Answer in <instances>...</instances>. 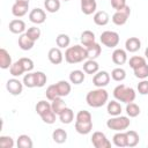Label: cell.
<instances>
[{
	"label": "cell",
	"instance_id": "cell-1",
	"mask_svg": "<svg viewBox=\"0 0 148 148\" xmlns=\"http://www.w3.org/2000/svg\"><path fill=\"white\" fill-rule=\"evenodd\" d=\"M86 59H88V52L83 45L77 44L74 46H68L65 51V60L68 64H79Z\"/></svg>",
	"mask_w": 148,
	"mask_h": 148
},
{
	"label": "cell",
	"instance_id": "cell-2",
	"mask_svg": "<svg viewBox=\"0 0 148 148\" xmlns=\"http://www.w3.org/2000/svg\"><path fill=\"white\" fill-rule=\"evenodd\" d=\"M109 99V94L104 88H97L90 90L86 96V102L91 108H101Z\"/></svg>",
	"mask_w": 148,
	"mask_h": 148
},
{
	"label": "cell",
	"instance_id": "cell-3",
	"mask_svg": "<svg viewBox=\"0 0 148 148\" xmlns=\"http://www.w3.org/2000/svg\"><path fill=\"white\" fill-rule=\"evenodd\" d=\"M135 90L131 87H127L125 84H118L114 89H113V97L118 101V102H123V103H131L134 102L135 99Z\"/></svg>",
	"mask_w": 148,
	"mask_h": 148
},
{
	"label": "cell",
	"instance_id": "cell-4",
	"mask_svg": "<svg viewBox=\"0 0 148 148\" xmlns=\"http://www.w3.org/2000/svg\"><path fill=\"white\" fill-rule=\"evenodd\" d=\"M130 124H131V120L128 117L126 116H114L112 118H110L108 121H106V126L108 128L112 130V131H116V132H121V131H125L130 127Z\"/></svg>",
	"mask_w": 148,
	"mask_h": 148
},
{
	"label": "cell",
	"instance_id": "cell-5",
	"mask_svg": "<svg viewBox=\"0 0 148 148\" xmlns=\"http://www.w3.org/2000/svg\"><path fill=\"white\" fill-rule=\"evenodd\" d=\"M99 40L101 43L106 46V47H116L118 44H119V35L118 32L116 31H111V30H106V31H103L101 34V37H99Z\"/></svg>",
	"mask_w": 148,
	"mask_h": 148
},
{
	"label": "cell",
	"instance_id": "cell-6",
	"mask_svg": "<svg viewBox=\"0 0 148 148\" xmlns=\"http://www.w3.org/2000/svg\"><path fill=\"white\" fill-rule=\"evenodd\" d=\"M130 15H131V8H130V6L126 5L121 9L116 10V13L112 15V18L111 20H112V22L116 25H124L127 22Z\"/></svg>",
	"mask_w": 148,
	"mask_h": 148
},
{
	"label": "cell",
	"instance_id": "cell-7",
	"mask_svg": "<svg viewBox=\"0 0 148 148\" xmlns=\"http://www.w3.org/2000/svg\"><path fill=\"white\" fill-rule=\"evenodd\" d=\"M91 143L95 148H110L111 147V142L108 140L106 135L99 131L92 133Z\"/></svg>",
	"mask_w": 148,
	"mask_h": 148
},
{
	"label": "cell",
	"instance_id": "cell-8",
	"mask_svg": "<svg viewBox=\"0 0 148 148\" xmlns=\"http://www.w3.org/2000/svg\"><path fill=\"white\" fill-rule=\"evenodd\" d=\"M110 79H111V76L106 71H98L96 74H94L92 83L97 88H104L105 86L109 84Z\"/></svg>",
	"mask_w": 148,
	"mask_h": 148
},
{
	"label": "cell",
	"instance_id": "cell-9",
	"mask_svg": "<svg viewBox=\"0 0 148 148\" xmlns=\"http://www.w3.org/2000/svg\"><path fill=\"white\" fill-rule=\"evenodd\" d=\"M6 89L8 90V92L13 96H17L22 92L23 90V82H21L16 77H13V79H9L7 82H6Z\"/></svg>",
	"mask_w": 148,
	"mask_h": 148
},
{
	"label": "cell",
	"instance_id": "cell-10",
	"mask_svg": "<svg viewBox=\"0 0 148 148\" xmlns=\"http://www.w3.org/2000/svg\"><path fill=\"white\" fill-rule=\"evenodd\" d=\"M29 20L35 24H42L46 20V13L42 8H34L29 13Z\"/></svg>",
	"mask_w": 148,
	"mask_h": 148
},
{
	"label": "cell",
	"instance_id": "cell-11",
	"mask_svg": "<svg viewBox=\"0 0 148 148\" xmlns=\"http://www.w3.org/2000/svg\"><path fill=\"white\" fill-rule=\"evenodd\" d=\"M9 31L13 32V34H16V35H22L24 31H27V27H25V23L24 21L20 20V18H14L9 22Z\"/></svg>",
	"mask_w": 148,
	"mask_h": 148
},
{
	"label": "cell",
	"instance_id": "cell-12",
	"mask_svg": "<svg viewBox=\"0 0 148 148\" xmlns=\"http://www.w3.org/2000/svg\"><path fill=\"white\" fill-rule=\"evenodd\" d=\"M47 58H49L51 64L60 65L62 62V60H64V54H62V52H61V50L59 47H52V49L49 50Z\"/></svg>",
	"mask_w": 148,
	"mask_h": 148
},
{
	"label": "cell",
	"instance_id": "cell-13",
	"mask_svg": "<svg viewBox=\"0 0 148 148\" xmlns=\"http://www.w3.org/2000/svg\"><path fill=\"white\" fill-rule=\"evenodd\" d=\"M29 9V5L28 3H21V2H16L12 6V14L15 17H22L28 13Z\"/></svg>",
	"mask_w": 148,
	"mask_h": 148
},
{
	"label": "cell",
	"instance_id": "cell-14",
	"mask_svg": "<svg viewBox=\"0 0 148 148\" xmlns=\"http://www.w3.org/2000/svg\"><path fill=\"white\" fill-rule=\"evenodd\" d=\"M140 47H141V40L138 37H130L125 42V49H126V51H128L131 53L139 51Z\"/></svg>",
	"mask_w": 148,
	"mask_h": 148
},
{
	"label": "cell",
	"instance_id": "cell-15",
	"mask_svg": "<svg viewBox=\"0 0 148 148\" xmlns=\"http://www.w3.org/2000/svg\"><path fill=\"white\" fill-rule=\"evenodd\" d=\"M96 0H81V10L84 15H91L96 12Z\"/></svg>",
	"mask_w": 148,
	"mask_h": 148
},
{
	"label": "cell",
	"instance_id": "cell-16",
	"mask_svg": "<svg viewBox=\"0 0 148 148\" xmlns=\"http://www.w3.org/2000/svg\"><path fill=\"white\" fill-rule=\"evenodd\" d=\"M112 61L116 65H124L127 61V53L123 49H116L112 52Z\"/></svg>",
	"mask_w": 148,
	"mask_h": 148
},
{
	"label": "cell",
	"instance_id": "cell-17",
	"mask_svg": "<svg viewBox=\"0 0 148 148\" xmlns=\"http://www.w3.org/2000/svg\"><path fill=\"white\" fill-rule=\"evenodd\" d=\"M12 65L13 62H12V57L9 52L6 49H0V68L7 69V68H10Z\"/></svg>",
	"mask_w": 148,
	"mask_h": 148
},
{
	"label": "cell",
	"instance_id": "cell-18",
	"mask_svg": "<svg viewBox=\"0 0 148 148\" xmlns=\"http://www.w3.org/2000/svg\"><path fill=\"white\" fill-rule=\"evenodd\" d=\"M17 43H18L20 49L23 50V51H29V50H31V49L34 47V45H35V42H34L32 39H30V38L25 35V32L22 34V35H20Z\"/></svg>",
	"mask_w": 148,
	"mask_h": 148
},
{
	"label": "cell",
	"instance_id": "cell-19",
	"mask_svg": "<svg viewBox=\"0 0 148 148\" xmlns=\"http://www.w3.org/2000/svg\"><path fill=\"white\" fill-rule=\"evenodd\" d=\"M83 66V72L86 74H96L99 71V65L95 59H88L87 61H84Z\"/></svg>",
	"mask_w": 148,
	"mask_h": 148
},
{
	"label": "cell",
	"instance_id": "cell-20",
	"mask_svg": "<svg viewBox=\"0 0 148 148\" xmlns=\"http://www.w3.org/2000/svg\"><path fill=\"white\" fill-rule=\"evenodd\" d=\"M92 130V120L91 121H75V131L79 134L86 135L90 133Z\"/></svg>",
	"mask_w": 148,
	"mask_h": 148
},
{
	"label": "cell",
	"instance_id": "cell-21",
	"mask_svg": "<svg viewBox=\"0 0 148 148\" xmlns=\"http://www.w3.org/2000/svg\"><path fill=\"white\" fill-rule=\"evenodd\" d=\"M92 20H94L95 24L103 27V25H106V24L109 23V21H110V16H109V14H108L106 12H104V10H99V12H96V13L94 14Z\"/></svg>",
	"mask_w": 148,
	"mask_h": 148
},
{
	"label": "cell",
	"instance_id": "cell-22",
	"mask_svg": "<svg viewBox=\"0 0 148 148\" xmlns=\"http://www.w3.org/2000/svg\"><path fill=\"white\" fill-rule=\"evenodd\" d=\"M80 42H81V45H83V46H88V45L94 44L96 42L95 34L90 30H84L80 36Z\"/></svg>",
	"mask_w": 148,
	"mask_h": 148
},
{
	"label": "cell",
	"instance_id": "cell-23",
	"mask_svg": "<svg viewBox=\"0 0 148 148\" xmlns=\"http://www.w3.org/2000/svg\"><path fill=\"white\" fill-rule=\"evenodd\" d=\"M59 119H60V121L62 123V124H71L73 120H74V112H73V110L72 109H69V108H65L59 114Z\"/></svg>",
	"mask_w": 148,
	"mask_h": 148
},
{
	"label": "cell",
	"instance_id": "cell-24",
	"mask_svg": "<svg viewBox=\"0 0 148 148\" xmlns=\"http://www.w3.org/2000/svg\"><path fill=\"white\" fill-rule=\"evenodd\" d=\"M106 111L110 116L114 117V116H119L121 113V105L120 103L116 99V101H110L108 102V106H106Z\"/></svg>",
	"mask_w": 148,
	"mask_h": 148
},
{
	"label": "cell",
	"instance_id": "cell-25",
	"mask_svg": "<svg viewBox=\"0 0 148 148\" xmlns=\"http://www.w3.org/2000/svg\"><path fill=\"white\" fill-rule=\"evenodd\" d=\"M113 145L117 147H127V136H126V132L121 131V132H117L113 138H112Z\"/></svg>",
	"mask_w": 148,
	"mask_h": 148
},
{
	"label": "cell",
	"instance_id": "cell-26",
	"mask_svg": "<svg viewBox=\"0 0 148 148\" xmlns=\"http://www.w3.org/2000/svg\"><path fill=\"white\" fill-rule=\"evenodd\" d=\"M86 49H87V52H88V59H96V58L99 57V54L102 52L101 45L98 43H96V42L94 44H91V45L86 46Z\"/></svg>",
	"mask_w": 148,
	"mask_h": 148
},
{
	"label": "cell",
	"instance_id": "cell-27",
	"mask_svg": "<svg viewBox=\"0 0 148 148\" xmlns=\"http://www.w3.org/2000/svg\"><path fill=\"white\" fill-rule=\"evenodd\" d=\"M56 86H57V89H58V92H59V96L60 97H65V96H68L69 95L71 89H72L71 83H68L65 80H61V81L57 82Z\"/></svg>",
	"mask_w": 148,
	"mask_h": 148
},
{
	"label": "cell",
	"instance_id": "cell-28",
	"mask_svg": "<svg viewBox=\"0 0 148 148\" xmlns=\"http://www.w3.org/2000/svg\"><path fill=\"white\" fill-rule=\"evenodd\" d=\"M84 77H86L84 76V72L80 71V69L72 71L71 74H69V81L73 84H81L84 81Z\"/></svg>",
	"mask_w": 148,
	"mask_h": 148
},
{
	"label": "cell",
	"instance_id": "cell-29",
	"mask_svg": "<svg viewBox=\"0 0 148 148\" xmlns=\"http://www.w3.org/2000/svg\"><path fill=\"white\" fill-rule=\"evenodd\" d=\"M9 73H10L14 77H18V76H21V75H23V74L25 73V69H24L22 62L20 61V59H18L17 61H15V62L10 66Z\"/></svg>",
	"mask_w": 148,
	"mask_h": 148
},
{
	"label": "cell",
	"instance_id": "cell-30",
	"mask_svg": "<svg viewBox=\"0 0 148 148\" xmlns=\"http://www.w3.org/2000/svg\"><path fill=\"white\" fill-rule=\"evenodd\" d=\"M52 139L56 143L61 145V143L66 142V140H67V132L62 128H57L52 133Z\"/></svg>",
	"mask_w": 148,
	"mask_h": 148
},
{
	"label": "cell",
	"instance_id": "cell-31",
	"mask_svg": "<svg viewBox=\"0 0 148 148\" xmlns=\"http://www.w3.org/2000/svg\"><path fill=\"white\" fill-rule=\"evenodd\" d=\"M16 145H17L18 148H32V146H34L31 138L29 135H27V134H21L17 138Z\"/></svg>",
	"mask_w": 148,
	"mask_h": 148
},
{
	"label": "cell",
	"instance_id": "cell-32",
	"mask_svg": "<svg viewBox=\"0 0 148 148\" xmlns=\"http://www.w3.org/2000/svg\"><path fill=\"white\" fill-rule=\"evenodd\" d=\"M51 108L56 114H59L66 108V103L62 99V97H57L53 101H51Z\"/></svg>",
	"mask_w": 148,
	"mask_h": 148
},
{
	"label": "cell",
	"instance_id": "cell-33",
	"mask_svg": "<svg viewBox=\"0 0 148 148\" xmlns=\"http://www.w3.org/2000/svg\"><path fill=\"white\" fill-rule=\"evenodd\" d=\"M69 43H71V38L66 34H59L56 38V44L59 49H67L69 46Z\"/></svg>",
	"mask_w": 148,
	"mask_h": 148
},
{
	"label": "cell",
	"instance_id": "cell-34",
	"mask_svg": "<svg viewBox=\"0 0 148 148\" xmlns=\"http://www.w3.org/2000/svg\"><path fill=\"white\" fill-rule=\"evenodd\" d=\"M44 7L49 13H57L60 9V0H44Z\"/></svg>",
	"mask_w": 148,
	"mask_h": 148
},
{
	"label": "cell",
	"instance_id": "cell-35",
	"mask_svg": "<svg viewBox=\"0 0 148 148\" xmlns=\"http://www.w3.org/2000/svg\"><path fill=\"white\" fill-rule=\"evenodd\" d=\"M126 136H127V147H135L140 141V136L135 131H126Z\"/></svg>",
	"mask_w": 148,
	"mask_h": 148
},
{
	"label": "cell",
	"instance_id": "cell-36",
	"mask_svg": "<svg viewBox=\"0 0 148 148\" xmlns=\"http://www.w3.org/2000/svg\"><path fill=\"white\" fill-rule=\"evenodd\" d=\"M126 113L130 118H134V117H138L140 114V106L133 102L131 103H127L126 104Z\"/></svg>",
	"mask_w": 148,
	"mask_h": 148
},
{
	"label": "cell",
	"instance_id": "cell-37",
	"mask_svg": "<svg viewBox=\"0 0 148 148\" xmlns=\"http://www.w3.org/2000/svg\"><path fill=\"white\" fill-rule=\"evenodd\" d=\"M133 72H134L135 77L141 79V80L147 79L148 77V65H147V62L141 65V66H139V67H136V68H134Z\"/></svg>",
	"mask_w": 148,
	"mask_h": 148
},
{
	"label": "cell",
	"instance_id": "cell-38",
	"mask_svg": "<svg viewBox=\"0 0 148 148\" xmlns=\"http://www.w3.org/2000/svg\"><path fill=\"white\" fill-rule=\"evenodd\" d=\"M111 77H112V80H114V81H117V82H121V81H124L125 77H126V72H125L124 68L117 67V68L112 69V72H111Z\"/></svg>",
	"mask_w": 148,
	"mask_h": 148
},
{
	"label": "cell",
	"instance_id": "cell-39",
	"mask_svg": "<svg viewBox=\"0 0 148 148\" xmlns=\"http://www.w3.org/2000/svg\"><path fill=\"white\" fill-rule=\"evenodd\" d=\"M52 108H51V103L46 102V101H39L37 104H36V112L39 114V116H43L44 113H46L47 111H50Z\"/></svg>",
	"mask_w": 148,
	"mask_h": 148
},
{
	"label": "cell",
	"instance_id": "cell-40",
	"mask_svg": "<svg viewBox=\"0 0 148 148\" xmlns=\"http://www.w3.org/2000/svg\"><path fill=\"white\" fill-rule=\"evenodd\" d=\"M23 84L27 88H35L36 87V77H35V72H28L23 76Z\"/></svg>",
	"mask_w": 148,
	"mask_h": 148
},
{
	"label": "cell",
	"instance_id": "cell-41",
	"mask_svg": "<svg viewBox=\"0 0 148 148\" xmlns=\"http://www.w3.org/2000/svg\"><path fill=\"white\" fill-rule=\"evenodd\" d=\"M40 34H42V32H40V29H39L38 27H36V25L28 28V29H27V31H25V35H27L30 39H32L34 42H36V40H38V39H39Z\"/></svg>",
	"mask_w": 148,
	"mask_h": 148
},
{
	"label": "cell",
	"instance_id": "cell-42",
	"mask_svg": "<svg viewBox=\"0 0 148 148\" xmlns=\"http://www.w3.org/2000/svg\"><path fill=\"white\" fill-rule=\"evenodd\" d=\"M45 95H46V98H47L49 101H53L54 98L60 97L56 84H51V86H49L47 89H46V91H45Z\"/></svg>",
	"mask_w": 148,
	"mask_h": 148
},
{
	"label": "cell",
	"instance_id": "cell-43",
	"mask_svg": "<svg viewBox=\"0 0 148 148\" xmlns=\"http://www.w3.org/2000/svg\"><path fill=\"white\" fill-rule=\"evenodd\" d=\"M91 120H92L91 113L89 111H87V110H80L76 113L75 121H91Z\"/></svg>",
	"mask_w": 148,
	"mask_h": 148
},
{
	"label": "cell",
	"instance_id": "cell-44",
	"mask_svg": "<svg viewBox=\"0 0 148 148\" xmlns=\"http://www.w3.org/2000/svg\"><path fill=\"white\" fill-rule=\"evenodd\" d=\"M128 64H130V67L134 69V68H136V67H139V66L146 64V59H145L143 57H140V56H133V57L130 59Z\"/></svg>",
	"mask_w": 148,
	"mask_h": 148
},
{
	"label": "cell",
	"instance_id": "cell-45",
	"mask_svg": "<svg viewBox=\"0 0 148 148\" xmlns=\"http://www.w3.org/2000/svg\"><path fill=\"white\" fill-rule=\"evenodd\" d=\"M35 77H36V87L37 88H42L45 86L46 81H47V77H46V74L43 73V72H35Z\"/></svg>",
	"mask_w": 148,
	"mask_h": 148
},
{
	"label": "cell",
	"instance_id": "cell-46",
	"mask_svg": "<svg viewBox=\"0 0 148 148\" xmlns=\"http://www.w3.org/2000/svg\"><path fill=\"white\" fill-rule=\"evenodd\" d=\"M40 118H42V120L45 123V124H49V125H51V124H53L54 121H56V118H57V114L53 112V110L51 109L50 111H47L46 113H44L43 116H40Z\"/></svg>",
	"mask_w": 148,
	"mask_h": 148
},
{
	"label": "cell",
	"instance_id": "cell-47",
	"mask_svg": "<svg viewBox=\"0 0 148 148\" xmlns=\"http://www.w3.org/2000/svg\"><path fill=\"white\" fill-rule=\"evenodd\" d=\"M0 147L1 148H13L14 147V140L10 136L1 135L0 136Z\"/></svg>",
	"mask_w": 148,
	"mask_h": 148
},
{
	"label": "cell",
	"instance_id": "cell-48",
	"mask_svg": "<svg viewBox=\"0 0 148 148\" xmlns=\"http://www.w3.org/2000/svg\"><path fill=\"white\" fill-rule=\"evenodd\" d=\"M20 61L22 62V65H23V67H24V69H25L27 73L28 72H31L34 69V61L30 58L23 57V58H20Z\"/></svg>",
	"mask_w": 148,
	"mask_h": 148
},
{
	"label": "cell",
	"instance_id": "cell-49",
	"mask_svg": "<svg viewBox=\"0 0 148 148\" xmlns=\"http://www.w3.org/2000/svg\"><path fill=\"white\" fill-rule=\"evenodd\" d=\"M138 91L141 95H148V80H142L138 83Z\"/></svg>",
	"mask_w": 148,
	"mask_h": 148
},
{
	"label": "cell",
	"instance_id": "cell-50",
	"mask_svg": "<svg viewBox=\"0 0 148 148\" xmlns=\"http://www.w3.org/2000/svg\"><path fill=\"white\" fill-rule=\"evenodd\" d=\"M111 2V6L113 9L118 10V9H121L123 7L126 6V0H110Z\"/></svg>",
	"mask_w": 148,
	"mask_h": 148
},
{
	"label": "cell",
	"instance_id": "cell-51",
	"mask_svg": "<svg viewBox=\"0 0 148 148\" xmlns=\"http://www.w3.org/2000/svg\"><path fill=\"white\" fill-rule=\"evenodd\" d=\"M29 1H30V0H16V2H21V3H28V5H29Z\"/></svg>",
	"mask_w": 148,
	"mask_h": 148
},
{
	"label": "cell",
	"instance_id": "cell-52",
	"mask_svg": "<svg viewBox=\"0 0 148 148\" xmlns=\"http://www.w3.org/2000/svg\"><path fill=\"white\" fill-rule=\"evenodd\" d=\"M145 56H146V58L148 59V46H147L146 50H145Z\"/></svg>",
	"mask_w": 148,
	"mask_h": 148
},
{
	"label": "cell",
	"instance_id": "cell-53",
	"mask_svg": "<svg viewBox=\"0 0 148 148\" xmlns=\"http://www.w3.org/2000/svg\"><path fill=\"white\" fill-rule=\"evenodd\" d=\"M62 1H69V0H62Z\"/></svg>",
	"mask_w": 148,
	"mask_h": 148
}]
</instances>
